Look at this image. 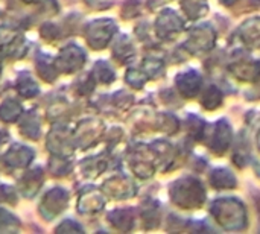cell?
<instances>
[{
	"instance_id": "1",
	"label": "cell",
	"mask_w": 260,
	"mask_h": 234,
	"mask_svg": "<svg viewBox=\"0 0 260 234\" xmlns=\"http://www.w3.org/2000/svg\"><path fill=\"white\" fill-rule=\"evenodd\" d=\"M210 213L215 221L225 230H242L247 225V210L236 198H221L213 201Z\"/></svg>"
},
{
	"instance_id": "2",
	"label": "cell",
	"mask_w": 260,
	"mask_h": 234,
	"mask_svg": "<svg viewBox=\"0 0 260 234\" xmlns=\"http://www.w3.org/2000/svg\"><path fill=\"white\" fill-rule=\"evenodd\" d=\"M171 198L172 203L181 209H198L206 201V190L198 180L187 177L172 184Z\"/></svg>"
},
{
	"instance_id": "3",
	"label": "cell",
	"mask_w": 260,
	"mask_h": 234,
	"mask_svg": "<svg viewBox=\"0 0 260 234\" xmlns=\"http://www.w3.org/2000/svg\"><path fill=\"white\" fill-rule=\"evenodd\" d=\"M116 32V24L111 20H96L93 23H90L87 26L85 35H87V41L93 49H102L105 47L113 34Z\"/></svg>"
},
{
	"instance_id": "4",
	"label": "cell",
	"mask_w": 260,
	"mask_h": 234,
	"mask_svg": "<svg viewBox=\"0 0 260 234\" xmlns=\"http://www.w3.org/2000/svg\"><path fill=\"white\" fill-rule=\"evenodd\" d=\"M183 27H184L183 20L172 9H165L155 21L157 35L160 38H165V40L177 37L183 30Z\"/></svg>"
},
{
	"instance_id": "5",
	"label": "cell",
	"mask_w": 260,
	"mask_h": 234,
	"mask_svg": "<svg viewBox=\"0 0 260 234\" xmlns=\"http://www.w3.org/2000/svg\"><path fill=\"white\" fill-rule=\"evenodd\" d=\"M215 44V32L210 26L203 24L190 30L186 47L192 52H206L210 50Z\"/></svg>"
},
{
	"instance_id": "6",
	"label": "cell",
	"mask_w": 260,
	"mask_h": 234,
	"mask_svg": "<svg viewBox=\"0 0 260 234\" xmlns=\"http://www.w3.org/2000/svg\"><path fill=\"white\" fill-rule=\"evenodd\" d=\"M84 61H85V53L78 46H69L61 50L58 61H56V67L61 72L72 73V72L81 69Z\"/></svg>"
},
{
	"instance_id": "7",
	"label": "cell",
	"mask_w": 260,
	"mask_h": 234,
	"mask_svg": "<svg viewBox=\"0 0 260 234\" xmlns=\"http://www.w3.org/2000/svg\"><path fill=\"white\" fill-rule=\"evenodd\" d=\"M67 206V193L62 189H52L46 193L43 203H41V213L44 218H55L58 213H61Z\"/></svg>"
},
{
	"instance_id": "8",
	"label": "cell",
	"mask_w": 260,
	"mask_h": 234,
	"mask_svg": "<svg viewBox=\"0 0 260 234\" xmlns=\"http://www.w3.org/2000/svg\"><path fill=\"white\" fill-rule=\"evenodd\" d=\"M175 84H177L178 91L184 97H193V96H197L201 91L203 79H201V75L198 72L187 70V72H183V73H180L177 76Z\"/></svg>"
},
{
	"instance_id": "9",
	"label": "cell",
	"mask_w": 260,
	"mask_h": 234,
	"mask_svg": "<svg viewBox=\"0 0 260 234\" xmlns=\"http://www.w3.org/2000/svg\"><path fill=\"white\" fill-rule=\"evenodd\" d=\"M230 142H232V128L227 120H219L215 125V129L212 134L210 149L215 154H222L227 151Z\"/></svg>"
},
{
	"instance_id": "10",
	"label": "cell",
	"mask_w": 260,
	"mask_h": 234,
	"mask_svg": "<svg viewBox=\"0 0 260 234\" xmlns=\"http://www.w3.org/2000/svg\"><path fill=\"white\" fill-rule=\"evenodd\" d=\"M104 190L107 195L114 196L116 199H125L136 193L134 184L125 177H116V178L108 180L104 184Z\"/></svg>"
},
{
	"instance_id": "11",
	"label": "cell",
	"mask_w": 260,
	"mask_h": 234,
	"mask_svg": "<svg viewBox=\"0 0 260 234\" xmlns=\"http://www.w3.org/2000/svg\"><path fill=\"white\" fill-rule=\"evenodd\" d=\"M239 38L248 47H260V18L254 17L247 20L238 30Z\"/></svg>"
},
{
	"instance_id": "12",
	"label": "cell",
	"mask_w": 260,
	"mask_h": 234,
	"mask_svg": "<svg viewBox=\"0 0 260 234\" xmlns=\"http://www.w3.org/2000/svg\"><path fill=\"white\" fill-rule=\"evenodd\" d=\"M233 73L245 81H256L260 76V64L257 61H239L235 65H232Z\"/></svg>"
},
{
	"instance_id": "13",
	"label": "cell",
	"mask_w": 260,
	"mask_h": 234,
	"mask_svg": "<svg viewBox=\"0 0 260 234\" xmlns=\"http://www.w3.org/2000/svg\"><path fill=\"white\" fill-rule=\"evenodd\" d=\"M32 158V152L29 151V148L15 145L14 148H11L8 151V154L5 155V160L9 166L12 168H24L26 164H29Z\"/></svg>"
},
{
	"instance_id": "14",
	"label": "cell",
	"mask_w": 260,
	"mask_h": 234,
	"mask_svg": "<svg viewBox=\"0 0 260 234\" xmlns=\"http://www.w3.org/2000/svg\"><path fill=\"white\" fill-rule=\"evenodd\" d=\"M210 183L215 189H233L238 184L236 177L229 169H215L210 174Z\"/></svg>"
},
{
	"instance_id": "15",
	"label": "cell",
	"mask_w": 260,
	"mask_h": 234,
	"mask_svg": "<svg viewBox=\"0 0 260 234\" xmlns=\"http://www.w3.org/2000/svg\"><path fill=\"white\" fill-rule=\"evenodd\" d=\"M110 222L119 228V230H129L133 227V222H134V215L129 209H119V210H114L113 213H110L108 216Z\"/></svg>"
},
{
	"instance_id": "16",
	"label": "cell",
	"mask_w": 260,
	"mask_h": 234,
	"mask_svg": "<svg viewBox=\"0 0 260 234\" xmlns=\"http://www.w3.org/2000/svg\"><path fill=\"white\" fill-rule=\"evenodd\" d=\"M181 8L186 12V15L192 20L204 17L209 6H207V0H183L181 2Z\"/></svg>"
},
{
	"instance_id": "17",
	"label": "cell",
	"mask_w": 260,
	"mask_h": 234,
	"mask_svg": "<svg viewBox=\"0 0 260 234\" xmlns=\"http://www.w3.org/2000/svg\"><path fill=\"white\" fill-rule=\"evenodd\" d=\"M17 90L21 96L24 97H32L38 93V85L37 82L30 78V75L24 73L18 78L17 81Z\"/></svg>"
},
{
	"instance_id": "18",
	"label": "cell",
	"mask_w": 260,
	"mask_h": 234,
	"mask_svg": "<svg viewBox=\"0 0 260 234\" xmlns=\"http://www.w3.org/2000/svg\"><path fill=\"white\" fill-rule=\"evenodd\" d=\"M201 104L207 108V110H215L222 104V93L219 91L218 87L210 85L204 93H203V101Z\"/></svg>"
},
{
	"instance_id": "19",
	"label": "cell",
	"mask_w": 260,
	"mask_h": 234,
	"mask_svg": "<svg viewBox=\"0 0 260 234\" xmlns=\"http://www.w3.org/2000/svg\"><path fill=\"white\" fill-rule=\"evenodd\" d=\"M40 183H41V174H40V171H30V172H27V175H24V178L21 180V190H23V193H26V195L30 196L34 192L38 190Z\"/></svg>"
},
{
	"instance_id": "20",
	"label": "cell",
	"mask_w": 260,
	"mask_h": 234,
	"mask_svg": "<svg viewBox=\"0 0 260 234\" xmlns=\"http://www.w3.org/2000/svg\"><path fill=\"white\" fill-rule=\"evenodd\" d=\"M20 113H21V107L14 99H8L0 107V117L5 122H14L20 116Z\"/></svg>"
},
{
	"instance_id": "21",
	"label": "cell",
	"mask_w": 260,
	"mask_h": 234,
	"mask_svg": "<svg viewBox=\"0 0 260 234\" xmlns=\"http://www.w3.org/2000/svg\"><path fill=\"white\" fill-rule=\"evenodd\" d=\"M133 55H134V49H133V44L128 40V37H120L119 41L114 46V56L119 61H126Z\"/></svg>"
},
{
	"instance_id": "22",
	"label": "cell",
	"mask_w": 260,
	"mask_h": 234,
	"mask_svg": "<svg viewBox=\"0 0 260 234\" xmlns=\"http://www.w3.org/2000/svg\"><path fill=\"white\" fill-rule=\"evenodd\" d=\"M94 78H98V81L104 82V84H110L114 81V72L113 69L107 64V62H102L99 61L96 65H94Z\"/></svg>"
},
{
	"instance_id": "23",
	"label": "cell",
	"mask_w": 260,
	"mask_h": 234,
	"mask_svg": "<svg viewBox=\"0 0 260 234\" xmlns=\"http://www.w3.org/2000/svg\"><path fill=\"white\" fill-rule=\"evenodd\" d=\"M102 206H104V201L101 199V196L91 195V199H88V196H82L79 209L82 213H88V212H99Z\"/></svg>"
},
{
	"instance_id": "24",
	"label": "cell",
	"mask_w": 260,
	"mask_h": 234,
	"mask_svg": "<svg viewBox=\"0 0 260 234\" xmlns=\"http://www.w3.org/2000/svg\"><path fill=\"white\" fill-rule=\"evenodd\" d=\"M125 79H126V82H128L131 87H136V88H142L143 84L146 82V76H145L143 73H140L139 70H136V69L128 70Z\"/></svg>"
},
{
	"instance_id": "25",
	"label": "cell",
	"mask_w": 260,
	"mask_h": 234,
	"mask_svg": "<svg viewBox=\"0 0 260 234\" xmlns=\"http://www.w3.org/2000/svg\"><path fill=\"white\" fill-rule=\"evenodd\" d=\"M143 69L148 76H157L163 69V62L158 59H154V58H148L143 61Z\"/></svg>"
},
{
	"instance_id": "26",
	"label": "cell",
	"mask_w": 260,
	"mask_h": 234,
	"mask_svg": "<svg viewBox=\"0 0 260 234\" xmlns=\"http://www.w3.org/2000/svg\"><path fill=\"white\" fill-rule=\"evenodd\" d=\"M221 2H222L224 5H233V3H235L236 0H221Z\"/></svg>"
},
{
	"instance_id": "27",
	"label": "cell",
	"mask_w": 260,
	"mask_h": 234,
	"mask_svg": "<svg viewBox=\"0 0 260 234\" xmlns=\"http://www.w3.org/2000/svg\"><path fill=\"white\" fill-rule=\"evenodd\" d=\"M257 143H259V148H260V131H259V136H257Z\"/></svg>"
},
{
	"instance_id": "28",
	"label": "cell",
	"mask_w": 260,
	"mask_h": 234,
	"mask_svg": "<svg viewBox=\"0 0 260 234\" xmlns=\"http://www.w3.org/2000/svg\"><path fill=\"white\" fill-rule=\"evenodd\" d=\"M24 2H27V3H32V2H35V0H24Z\"/></svg>"
}]
</instances>
